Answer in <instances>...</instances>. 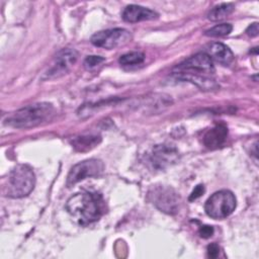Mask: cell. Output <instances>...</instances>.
Listing matches in <instances>:
<instances>
[{"label":"cell","instance_id":"cell-1","mask_svg":"<svg viewBox=\"0 0 259 259\" xmlns=\"http://www.w3.org/2000/svg\"><path fill=\"white\" fill-rule=\"evenodd\" d=\"M66 208L72 219L80 226H88L97 222L105 211V203L97 192H78L71 196Z\"/></svg>","mask_w":259,"mask_h":259},{"label":"cell","instance_id":"cell-2","mask_svg":"<svg viewBox=\"0 0 259 259\" xmlns=\"http://www.w3.org/2000/svg\"><path fill=\"white\" fill-rule=\"evenodd\" d=\"M54 106L49 102H38L24 106L4 119V124L13 128H30L50 119Z\"/></svg>","mask_w":259,"mask_h":259},{"label":"cell","instance_id":"cell-3","mask_svg":"<svg viewBox=\"0 0 259 259\" xmlns=\"http://www.w3.org/2000/svg\"><path fill=\"white\" fill-rule=\"evenodd\" d=\"M35 175L32 169L24 164L14 166L3 184V194L10 198H21L28 195L34 188Z\"/></svg>","mask_w":259,"mask_h":259},{"label":"cell","instance_id":"cell-4","mask_svg":"<svg viewBox=\"0 0 259 259\" xmlns=\"http://www.w3.org/2000/svg\"><path fill=\"white\" fill-rule=\"evenodd\" d=\"M237 206V199L230 190L223 189L214 192L204 204L206 214L215 220H222L233 213Z\"/></svg>","mask_w":259,"mask_h":259},{"label":"cell","instance_id":"cell-5","mask_svg":"<svg viewBox=\"0 0 259 259\" xmlns=\"http://www.w3.org/2000/svg\"><path fill=\"white\" fill-rule=\"evenodd\" d=\"M148 199L163 212L168 214L178 212L180 196L170 186L153 185L148 191Z\"/></svg>","mask_w":259,"mask_h":259},{"label":"cell","instance_id":"cell-6","mask_svg":"<svg viewBox=\"0 0 259 259\" xmlns=\"http://www.w3.org/2000/svg\"><path fill=\"white\" fill-rule=\"evenodd\" d=\"M132 39V34L124 28H110L95 32L91 36V42L95 47L103 48L106 50H112L119 47H123Z\"/></svg>","mask_w":259,"mask_h":259},{"label":"cell","instance_id":"cell-7","mask_svg":"<svg viewBox=\"0 0 259 259\" xmlns=\"http://www.w3.org/2000/svg\"><path fill=\"white\" fill-rule=\"evenodd\" d=\"M104 164L99 159H88L75 164L67 176V185L72 186L86 178L97 177L102 174Z\"/></svg>","mask_w":259,"mask_h":259},{"label":"cell","instance_id":"cell-8","mask_svg":"<svg viewBox=\"0 0 259 259\" xmlns=\"http://www.w3.org/2000/svg\"><path fill=\"white\" fill-rule=\"evenodd\" d=\"M179 159V153L174 146L161 144L152 148L148 154V162L155 170H165L175 164Z\"/></svg>","mask_w":259,"mask_h":259},{"label":"cell","instance_id":"cell-9","mask_svg":"<svg viewBox=\"0 0 259 259\" xmlns=\"http://www.w3.org/2000/svg\"><path fill=\"white\" fill-rule=\"evenodd\" d=\"M78 52L75 49H63L60 51L52 66L44 74L42 79H55L67 74L78 60Z\"/></svg>","mask_w":259,"mask_h":259},{"label":"cell","instance_id":"cell-10","mask_svg":"<svg viewBox=\"0 0 259 259\" xmlns=\"http://www.w3.org/2000/svg\"><path fill=\"white\" fill-rule=\"evenodd\" d=\"M174 70L177 72H190L196 74H213L214 66L212 60L207 54L198 53L177 65Z\"/></svg>","mask_w":259,"mask_h":259},{"label":"cell","instance_id":"cell-11","mask_svg":"<svg viewBox=\"0 0 259 259\" xmlns=\"http://www.w3.org/2000/svg\"><path fill=\"white\" fill-rule=\"evenodd\" d=\"M122 19L126 22H139V21H144V20H154L157 19L159 14L147 7L141 6V5H136V4H131L127 5L123 11H122Z\"/></svg>","mask_w":259,"mask_h":259},{"label":"cell","instance_id":"cell-12","mask_svg":"<svg viewBox=\"0 0 259 259\" xmlns=\"http://www.w3.org/2000/svg\"><path fill=\"white\" fill-rule=\"evenodd\" d=\"M173 75L179 80L195 84L197 87L204 91H211L218 88V84L215 83V81L204 75L190 72H174Z\"/></svg>","mask_w":259,"mask_h":259},{"label":"cell","instance_id":"cell-13","mask_svg":"<svg viewBox=\"0 0 259 259\" xmlns=\"http://www.w3.org/2000/svg\"><path fill=\"white\" fill-rule=\"evenodd\" d=\"M207 55L211 60L223 66H230L234 62V54L231 49L222 42H212L207 49Z\"/></svg>","mask_w":259,"mask_h":259},{"label":"cell","instance_id":"cell-14","mask_svg":"<svg viewBox=\"0 0 259 259\" xmlns=\"http://www.w3.org/2000/svg\"><path fill=\"white\" fill-rule=\"evenodd\" d=\"M228 137V128L225 124H217L208 130L203 136V144L208 149H218Z\"/></svg>","mask_w":259,"mask_h":259},{"label":"cell","instance_id":"cell-15","mask_svg":"<svg viewBox=\"0 0 259 259\" xmlns=\"http://www.w3.org/2000/svg\"><path fill=\"white\" fill-rule=\"evenodd\" d=\"M101 142V137L98 135H86L74 138L71 141L72 147L78 152H87L98 146Z\"/></svg>","mask_w":259,"mask_h":259},{"label":"cell","instance_id":"cell-16","mask_svg":"<svg viewBox=\"0 0 259 259\" xmlns=\"http://www.w3.org/2000/svg\"><path fill=\"white\" fill-rule=\"evenodd\" d=\"M234 11V5L232 3H222L214 6L207 14V18L211 21L223 20Z\"/></svg>","mask_w":259,"mask_h":259},{"label":"cell","instance_id":"cell-17","mask_svg":"<svg viewBox=\"0 0 259 259\" xmlns=\"http://www.w3.org/2000/svg\"><path fill=\"white\" fill-rule=\"evenodd\" d=\"M145 61V55L141 52H130L119 57L118 62L122 66H136Z\"/></svg>","mask_w":259,"mask_h":259},{"label":"cell","instance_id":"cell-18","mask_svg":"<svg viewBox=\"0 0 259 259\" xmlns=\"http://www.w3.org/2000/svg\"><path fill=\"white\" fill-rule=\"evenodd\" d=\"M233 29L232 24L230 23H221V24H217L213 27L205 30L204 34L206 36H210V37H219V36H225L228 35Z\"/></svg>","mask_w":259,"mask_h":259},{"label":"cell","instance_id":"cell-19","mask_svg":"<svg viewBox=\"0 0 259 259\" xmlns=\"http://www.w3.org/2000/svg\"><path fill=\"white\" fill-rule=\"evenodd\" d=\"M104 61H105L104 58H102L100 56H88L85 58L83 65L86 70H92V69L96 68L97 66H99Z\"/></svg>","mask_w":259,"mask_h":259},{"label":"cell","instance_id":"cell-20","mask_svg":"<svg viewBox=\"0 0 259 259\" xmlns=\"http://www.w3.org/2000/svg\"><path fill=\"white\" fill-rule=\"evenodd\" d=\"M206 253H207V257L209 258H217L220 254V246L215 243H212L210 245L207 246V249H206Z\"/></svg>","mask_w":259,"mask_h":259},{"label":"cell","instance_id":"cell-21","mask_svg":"<svg viewBox=\"0 0 259 259\" xmlns=\"http://www.w3.org/2000/svg\"><path fill=\"white\" fill-rule=\"evenodd\" d=\"M198 233L200 235L201 238H204V239H207L209 237L212 236L213 234V228L211 226H201L198 230Z\"/></svg>","mask_w":259,"mask_h":259},{"label":"cell","instance_id":"cell-22","mask_svg":"<svg viewBox=\"0 0 259 259\" xmlns=\"http://www.w3.org/2000/svg\"><path fill=\"white\" fill-rule=\"evenodd\" d=\"M203 192H204V186L202 184H198L197 186H195V188L191 192V194L189 196V201L195 200L196 198L200 197L203 194Z\"/></svg>","mask_w":259,"mask_h":259},{"label":"cell","instance_id":"cell-23","mask_svg":"<svg viewBox=\"0 0 259 259\" xmlns=\"http://www.w3.org/2000/svg\"><path fill=\"white\" fill-rule=\"evenodd\" d=\"M258 32H259V28H258V22H254L252 24H250L247 29H246V33L251 36V37H254V36H257L258 35Z\"/></svg>","mask_w":259,"mask_h":259}]
</instances>
